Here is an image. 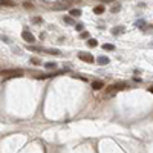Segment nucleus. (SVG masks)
Listing matches in <instances>:
<instances>
[{"label":"nucleus","instance_id":"obj_18","mask_svg":"<svg viewBox=\"0 0 153 153\" xmlns=\"http://www.w3.org/2000/svg\"><path fill=\"white\" fill-rule=\"evenodd\" d=\"M31 63H32V64H40V60L35 58V57H32V58H31Z\"/></svg>","mask_w":153,"mask_h":153},{"label":"nucleus","instance_id":"obj_23","mask_svg":"<svg viewBox=\"0 0 153 153\" xmlns=\"http://www.w3.org/2000/svg\"><path fill=\"white\" fill-rule=\"evenodd\" d=\"M147 91H149V92H152V93H153V84H152V86H149V89H147Z\"/></svg>","mask_w":153,"mask_h":153},{"label":"nucleus","instance_id":"obj_17","mask_svg":"<svg viewBox=\"0 0 153 153\" xmlns=\"http://www.w3.org/2000/svg\"><path fill=\"white\" fill-rule=\"evenodd\" d=\"M46 54H52V55H60V51L58 49H44Z\"/></svg>","mask_w":153,"mask_h":153},{"label":"nucleus","instance_id":"obj_12","mask_svg":"<svg viewBox=\"0 0 153 153\" xmlns=\"http://www.w3.org/2000/svg\"><path fill=\"white\" fill-rule=\"evenodd\" d=\"M103 49H104V51H115V46H113V44H110V43H104V44H103Z\"/></svg>","mask_w":153,"mask_h":153},{"label":"nucleus","instance_id":"obj_11","mask_svg":"<svg viewBox=\"0 0 153 153\" xmlns=\"http://www.w3.org/2000/svg\"><path fill=\"white\" fill-rule=\"evenodd\" d=\"M87 46L89 48H96L98 46V41L95 38H91V40H87Z\"/></svg>","mask_w":153,"mask_h":153},{"label":"nucleus","instance_id":"obj_20","mask_svg":"<svg viewBox=\"0 0 153 153\" xmlns=\"http://www.w3.org/2000/svg\"><path fill=\"white\" fill-rule=\"evenodd\" d=\"M32 22H34V23H41V17H34Z\"/></svg>","mask_w":153,"mask_h":153},{"label":"nucleus","instance_id":"obj_4","mask_svg":"<svg viewBox=\"0 0 153 153\" xmlns=\"http://www.w3.org/2000/svg\"><path fill=\"white\" fill-rule=\"evenodd\" d=\"M103 87H104V84H103V81H100V80L92 81V89H93V91H101Z\"/></svg>","mask_w":153,"mask_h":153},{"label":"nucleus","instance_id":"obj_1","mask_svg":"<svg viewBox=\"0 0 153 153\" xmlns=\"http://www.w3.org/2000/svg\"><path fill=\"white\" fill-rule=\"evenodd\" d=\"M22 75H23L22 69H2L3 78H14V77H22Z\"/></svg>","mask_w":153,"mask_h":153},{"label":"nucleus","instance_id":"obj_7","mask_svg":"<svg viewBox=\"0 0 153 153\" xmlns=\"http://www.w3.org/2000/svg\"><path fill=\"white\" fill-rule=\"evenodd\" d=\"M135 26H136V28H141V29H146L147 23H146V22H144V20L141 19V20H136V22H135Z\"/></svg>","mask_w":153,"mask_h":153},{"label":"nucleus","instance_id":"obj_9","mask_svg":"<svg viewBox=\"0 0 153 153\" xmlns=\"http://www.w3.org/2000/svg\"><path fill=\"white\" fill-rule=\"evenodd\" d=\"M44 67H46L48 70H52V69H57V63H54V61H49L44 64Z\"/></svg>","mask_w":153,"mask_h":153},{"label":"nucleus","instance_id":"obj_13","mask_svg":"<svg viewBox=\"0 0 153 153\" xmlns=\"http://www.w3.org/2000/svg\"><path fill=\"white\" fill-rule=\"evenodd\" d=\"M81 15V9H70V17H80Z\"/></svg>","mask_w":153,"mask_h":153},{"label":"nucleus","instance_id":"obj_16","mask_svg":"<svg viewBox=\"0 0 153 153\" xmlns=\"http://www.w3.org/2000/svg\"><path fill=\"white\" fill-rule=\"evenodd\" d=\"M2 3L3 6H12V5H15V2H12V0H2Z\"/></svg>","mask_w":153,"mask_h":153},{"label":"nucleus","instance_id":"obj_14","mask_svg":"<svg viewBox=\"0 0 153 153\" xmlns=\"http://www.w3.org/2000/svg\"><path fill=\"white\" fill-rule=\"evenodd\" d=\"M122 32H124V28H122V26H118V28L112 29V34H115V35H118V34H122Z\"/></svg>","mask_w":153,"mask_h":153},{"label":"nucleus","instance_id":"obj_2","mask_svg":"<svg viewBox=\"0 0 153 153\" xmlns=\"http://www.w3.org/2000/svg\"><path fill=\"white\" fill-rule=\"evenodd\" d=\"M78 58L83 60V61H86V63H93V61H95L93 55H92V54H87V52H80V54H78Z\"/></svg>","mask_w":153,"mask_h":153},{"label":"nucleus","instance_id":"obj_19","mask_svg":"<svg viewBox=\"0 0 153 153\" xmlns=\"http://www.w3.org/2000/svg\"><path fill=\"white\" fill-rule=\"evenodd\" d=\"M83 28H84V26H83L81 23H78V25L75 26V29H77V31H80V32H81V31H83Z\"/></svg>","mask_w":153,"mask_h":153},{"label":"nucleus","instance_id":"obj_6","mask_svg":"<svg viewBox=\"0 0 153 153\" xmlns=\"http://www.w3.org/2000/svg\"><path fill=\"white\" fill-rule=\"evenodd\" d=\"M96 61H98V64H109V57H106V55H100L96 58Z\"/></svg>","mask_w":153,"mask_h":153},{"label":"nucleus","instance_id":"obj_10","mask_svg":"<svg viewBox=\"0 0 153 153\" xmlns=\"http://www.w3.org/2000/svg\"><path fill=\"white\" fill-rule=\"evenodd\" d=\"M93 12H95V14H103V12H104V6H103V5L95 6V8H93Z\"/></svg>","mask_w":153,"mask_h":153},{"label":"nucleus","instance_id":"obj_3","mask_svg":"<svg viewBox=\"0 0 153 153\" xmlns=\"http://www.w3.org/2000/svg\"><path fill=\"white\" fill-rule=\"evenodd\" d=\"M22 37H23V40H25L26 43H34V41H35V37H34L29 31H23V32H22Z\"/></svg>","mask_w":153,"mask_h":153},{"label":"nucleus","instance_id":"obj_5","mask_svg":"<svg viewBox=\"0 0 153 153\" xmlns=\"http://www.w3.org/2000/svg\"><path fill=\"white\" fill-rule=\"evenodd\" d=\"M63 22H64L66 25L77 26V23H75V20H74V17H70V15H64V17H63Z\"/></svg>","mask_w":153,"mask_h":153},{"label":"nucleus","instance_id":"obj_15","mask_svg":"<svg viewBox=\"0 0 153 153\" xmlns=\"http://www.w3.org/2000/svg\"><path fill=\"white\" fill-rule=\"evenodd\" d=\"M120 9H121V3H116V5H113V6L110 8L112 14H113V12H120Z\"/></svg>","mask_w":153,"mask_h":153},{"label":"nucleus","instance_id":"obj_21","mask_svg":"<svg viewBox=\"0 0 153 153\" xmlns=\"http://www.w3.org/2000/svg\"><path fill=\"white\" fill-rule=\"evenodd\" d=\"M23 6L26 8V9H28V8H32V5H31V2H25V3H23Z\"/></svg>","mask_w":153,"mask_h":153},{"label":"nucleus","instance_id":"obj_22","mask_svg":"<svg viewBox=\"0 0 153 153\" xmlns=\"http://www.w3.org/2000/svg\"><path fill=\"white\" fill-rule=\"evenodd\" d=\"M89 37V32H81V38H87Z\"/></svg>","mask_w":153,"mask_h":153},{"label":"nucleus","instance_id":"obj_8","mask_svg":"<svg viewBox=\"0 0 153 153\" xmlns=\"http://www.w3.org/2000/svg\"><path fill=\"white\" fill-rule=\"evenodd\" d=\"M113 86H115V91H124V89L129 87L125 83H116V84H113Z\"/></svg>","mask_w":153,"mask_h":153}]
</instances>
